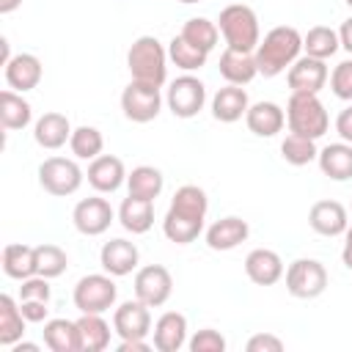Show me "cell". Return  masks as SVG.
<instances>
[{
  "label": "cell",
  "instance_id": "4fadbf2b",
  "mask_svg": "<svg viewBox=\"0 0 352 352\" xmlns=\"http://www.w3.org/2000/svg\"><path fill=\"white\" fill-rule=\"evenodd\" d=\"M327 77H330V72H327L324 60L311 58V55L297 58V60L289 66V74H286L292 94H319V91L324 88Z\"/></svg>",
  "mask_w": 352,
  "mask_h": 352
},
{
  "label": "cell",
  "instance_id": "ab89813d",
  "mask_svg": "<svg viewBox=\"0 0 352 352\" xmlns=\"http://www.w3.org/2000/svg\"><path fill=\"white\" fill-rule=\"evenodd\" d=\"M330 88L338 99L352 102V60H341L330 74Z\"/></svg>",
  "mask_w": 352,
  "mask_h": 352
},
{
  "label": "cell",
  "instance_id": "bcb514c9",
  "mask_svg": "<svg viewBox=\"0 0 352 352\" xmlns=\"http://www.w3.org/2000/svg\"><path fill=\"white\" fill-rule=\"evenodd\" d=\"M151 344L146 338H121L118 344V352H148Z\"/></svg>",
  "mask_w": 352,
  "mask_h": 352
},
{
  "label": "cell",
  "instance_id": "ba28073f",
  "mask_svg": "<svg viewBox=\"0 0 352 352\" xmlns=\"http://www.w3.org/2000/svg\"><path fill=\"white\" fill-rule=\"evenodd\" d=\"M327 289V270L316 258H294L286 267V292L297 300H314Z\"/></svg>",
  "mask_w": 352,
  "mask_h": 352
},
{
  "label": "cell",
  "instance_id": "484cf974",
  "mask_svg": "<svg viewBox=\"0 0 352 352\" xmlns=\"http://www.w3.org/2000/svg\"><path fill=\"white\" fill-rule=\"evenodd\" d=\"M319 170L333 179V182H346L352 179V143H330L319 151Z\"/></svg>",
  "mask_w": 352,
  "mask_h": 352
},
{
  "label": "cell",
  "instance_id": "7402d4cb",
  "mask_svg": "<svg viewBox=\"0 0 352 352\" xmlns=\"http://www.w3.org/2000/svg\"><path fill=\"white\" fill-rule=\"evenodd\" d=\"M245 121H248V129L258 138H272L283 129L286 124V113L280 110V104L275 102H256L248 107L245 113Z\"/></svg>",
  "mask_w": 352,
  "mask_h": 352
},
{
  "label": "cell",
  "instance_id": "e0dca14e",
  "mask_svg": "<svg viewBox=\"0 0 352 352\" xmlns=\"http://www.w3.org/2000/svg\"><path fill=\"white\" fill-rule=\"evenodd\" d=\"M151 336L157 352H179L187 344V316L179 311H165L154 322Z\"/></svg>",
  "mask_w": 352,
  "mask_h": 352
},
{
  "label": "cell",
  "instance_id": "3957f363",
  "mask_svg": "<svg viewBox=\"0 0 352 352\" xmlns=\"http://www.w3.org/2000/svg\"><path fill=\"white\" fill-rule=\"evenodd\" d=\"M126 66H129L132 80L151 82L160 88L168 77V50L160 44V38L140 36L132 41V47L126 52Z\"/></svg>",
  "mask_w": 352,
  "mask_h": 352
},
{
  "label": "cell",
  "instance_id": "9c48e42d",
  "mask_svg": "<svg viewBox=\"0 0 352 352\" xmlns=\"http://www.w3.org/2000/svg\"><path fill=\"white\" fill-rule=\"evenodd\" d=\"M160 107H162V96H160V88L151 85V82H140V80H132L124 91H121V110L129 121L135 124H148L160 116Z\"/></svg>",
  "mask_w": 352,
  "mask_h": 352
},
{
  "label": "cell",
  "instance_id": "f907efd6",
  "mask_svg": "<svg viewBox=\"0 0 352 352\" xmlns=\"http://www.w3.org/2000/svg\"><path fill=\"white\" fill-rule=\"evenodd\" d=\"M22 6V0H0V14H11Z\"/></svg>",
  "mask_w": 352,
  "mask_h": 352
},
{
  "label": "cell",
  "instance_id": "d6a6232c",
  "mask_svg": "<svg viewBox=\"0 0 352 352\" xmlns=\"http://www.w3.org/2000/svg\"><path fill=\"white\" fill-rule=\"evenodd\" d=\"M25 324H28V319L22 316V311L14 302V297L11 294H0V344L3 346H14L16 341H22Z\"/></svg>",
  "mask_w": 352,
  "mask_h": 352
},
{
  "label": "cell",
  "instance_id": "816d5d0a",
  "mask_svg": "<svg viewBox=\"0 0 352 352\" xmlns=\"http://www.w3.org/2000/svg\"><path fill=\"white\" fill-rule=\"evenodd\" d=\"M0 50H3V66H6V63L14 58V55H11V44H8V38H0Z\"/></svg>",
  "mask_w": 352,
  "mask_h": 352
},
{
  "label": "cell",
  "instance_id": "ee69618b",
  "mask_svg": "<svg viewBox=\"0 0 352 352\" xmlns=\"http://www.w3.org/2000/svg\"><path fill=\"white\" fill-rule=\"evenodd\" d=\"M50 302H41V300H19V311H22V316L28 319V322H33V324H38V322H44L47 319V308Z\"/></svg>",
  "mask_w": 352,
  "mask_h": 352
},
{
  "label": "cell",
  "instance_id": "db71d44e",
  "mask_svg": "<svg viewBox=\"0 0 352 352\" xmlns=\"http://www.w3.org/2000/svg\"><path fill=\"white\" fill-rule=\"evenodd\" d=\"M344 3H346V6H349V8H352V0H344Z\"/></svg>",
  "mask_w": 352,
  "mask_h": 352
},
{
  "label": "cell",
  "instance_id": "8d00e7d4",
  "mask_svg": "<svg viewBox=\"0 0 352 352\" xmlns=\"http://www.w3.org/2000/svg\"><path fill=\"white\" fill-rule=\"evenodd\" d=\"M69 148L77 160H96L104 148V138L96 126H77L69 138Z\"/></svg>",
  "mask_w": 352,
  "mask_h": 352
},
{
  "label": "cell",
  "instance_id": "f6af8a7d",
  "mask_svg": "<svg viewBox=\"0 0 352 352\" xmlns=\"http://www.w3.org/2000/svg\"><path fill=\"white\" fill-rule=\"evenodd\" d=\"M336 132L341 135V140L352 143V104L338 113V118H336Z\"/></svg>",
  "mask_w": 352,
  "mask_h": 352
},
{
  "label": "cell",
  "instance_id": "7a4b0ae2",
  "mask_svg": "<svg viewBox=\"0 0 352 352\" xmlns=\"http://www.w3.org/2000/svg\"><path fill=\"white\" fill-rule=\"evenodd\" d=\"M302 52V36L292 25H278L272 28L256 47V66L258 74L264 77H278L286 72Z\"/></svg>",
  "mask_w": 352,
  "mask_h": 352
},
{
  "label": "cell",
  "instance_id": "30bf717a",
  "mask_svg": "<svg viewBox=\"0 0 352 352\" xmlns=\"http://www.w3.org/2000/svg\"><path fill=\"white\" fill-rule=\"evenodd\" d=\"M170 113L176 118H192L204 110V102H206V85L192 77V74H182L170 82L168 88V96H165Z\"/></svg>",
  "mask_w": 352,
  "mask_h": 352
},
{
  "label": "cell",
  "instance_id": "d6986e66",
  "mask_svg": "<svg viewBox=\"0 0 352 352\" xmlns=\"http://www.w3.org/2000/svg\"><path fill=\"white\" fill-rule=\"evenodd\" d=\"M245 275L256 286H272V283H278L283 278V261H280V256L275 250L256 248L245 258Z\"/></svg>",
  "mask_w": 352,
  "mask_h": 352
},
{
  "label": "cell",
  "instance_id": "681fc988",
  "mask_svg": "<svg viewBox=\"0 0 352 352\" xmlns=\"http://www.w3.org/2000/svg\"><path fill=\"white\" fill-rule=\"evenodd\" d=\"M11 352H38V344H30V341H16L11 346Z\"/></svg>",
  "mask_w": 352,
  "mask_h": 352
},
{
  "label": "cell",
  "instance_id": "ac0fdd59",
  "mask_svg": "<svg viewBox=\"0 0 352 352\" xmlns=\"http://www.w3.org/2000/svg\"><path fill=\"white\" fill-rule=\"evenodd\" d=\"M85 176H88V184L96 192H116L126 182L124 162L118 157H113V154H99L96 160H91Z\"/></svg>",
  "mask_w": 352,
  "mask_h": 352
},
{
  "label": "cell",
  "instance_id": "5bb4252c",
  "mask_svg": "<svg viewBox=\"0 0 352 352\" xmlns=\"http://www.w3.org/2000/svg\"><path fill=\"white\" fill-rule=\"evenodd\" d=\"M113 330L121 338H148V333H151V311H148V305L140 302L138 297L121 302L116 308V314H113Z\"/></svg>",
  "mask_w": 352,
  "mask_h": 352
},
{
  "label": "cell",
  "instance_id": "e575fe53",
  "mask_svg": "<svg viewBox=\"0 0 352 352\" xmlns=\"http://www.w3.org/2000/svg\"><path fill=\"white\" fill-rule=\"evenodd\" d=\"M168 58H170L179 69H184V72H195V69L206 66L209 52H204L201 47L190 44V41L179 33V36H173V38H170V44H168Z\"/></svg>",
  "mask_w": 352,
  "mask_h": 352
},
{
  "label": "cell",
  "instance_id": "f1b7e54d",
  "mask_svg": "<svg viewBox=\"0 0 352 352\" xmlns=\"http://www.w3.org/2000/svg\"><path fill=\"white\" fill-rule=\"evenodd\" d=\"M80 330V352H102L110 346V324L102 314H82L77 319Z\"/></svg>",
  "mask_w": 352,
  "mask_h": 352
},
{
  "label": "cell",
  "instance_id": "1f68e13d",
  "mask_svg": "<svg viewBox=\"0 0 352 352\" xmlns=\"http://www.w3.org/2000/svg\"><path fill=\"white\" fill-rule=\"evenodd\" d=\"M126 187H129V195L154 201L165 187V176L154 165H138L132 168V173H126Z\"/></svg>",
  "mask_w": 352,
  "mask_h": 352
},
{
  "label": "cell",
  "instance_id": "cb8c5ba5",
  "mask_svg": "<svg viewBox=\"0 0 352 352\" xmlns=\"http://www.w3.org/2000/svg\"><path fill=\"white\" fill-rule=\"evenodd\" d=\"M217 66H220L223 80L231 82V85H248V82L258 74L256 55H253V52H239V50H231V47L223 50Z\"/></svg>",
  "mask_w": 352,
  "mask_h": 352
},
{
  "label": "cell",
  "instance_id": "ffe728a7",
  "mask_svg": "<svg viewBox=\"0 0 352 352\" xmlns=\"http://www.w3.org/2000/svg\"><path fill=\"white\" fill-rule=\"evenodd\" d=\"M41 74H44L41 60L30 52H19L6 63V82H8V88H14L19 94L33 91L41 82Z\"/></svg>",
  "mask_w": 352,
  "mask_h": 352
},
{
  "label": "cell",
  "instance_id": "f35d334b",
  "mask_svg": "<svg viewBox=\"0 0 352 352\" xmlns=\"http://www.w3.org/2000/svg\"><path fill=\"white\" fill-rule=\"evenodd\" d=\"M66 250L58 248V245H36V275H44V278H58L66 272Z\"/></svg>",
  "mask_w": 352,
  "mask_h": 352
},
{
  "label": "cell",
  "instance_id": "7dc6e473",
  "mask_svg": "<svg viewBox=\"0 0 352 352\" xmlns=\"http://www.w3.org/2000/svg\"><path fill=\"white\" fill-rule=\"evenodd\" d=\"M338 41H341V47L352 55V16L341 22V28H338Z\"/></svg>",
  "mask_w": 352,
  "mask_h": 352
},
{
  "label": "cell",
  "instance_id": "60d3db41",
  "mask_svg": "<svg viewBox=\"0 0 352 352\" xmlns=\"http://www.w3.org/2000/svg\"><path fill=\"white\" fill-rule=\"evenodd\" d=\"M187 346H190V352H223V349H226V338H223L217 330L204 327V330H198V333L187 341Z\"/></svg>",
  "mask_w": 352,
  "mask_h": 352
},
{
  "label": "cell",
  "instance_id": "836d02e7",
  "mask_svg": "<svg viewBox=\"0 0 352 352\" xmlns=\"http://www.w3.org/2000/svg\"><path fill=\"white\" fill-rule=\"evenodd\" d=\"M338 47H341L338 33H336L333 28H327V25H316V28H311V30L302 36V50H305V55L319 58V60H327L330 55H336Z\"/></svg>",
  "mask_w": 352,
  "mask_h": 352
},
{
  "label": "cell",
  "instance_id": "7bdbcfd3",
  "mask_svg": "<svg viewBox=\"0 0 352 352\" xmlns=\"http://www.w3.org/2000/svg\"><path fill=\"white\" fill-rule=\"evenodd\" d=\"M280 349H283V341L272 333H256L248 341V352H280Z\"/></svg>",
  "mask_w": 352,
  "mask_h": 352
},
{
  "label": "cell",
  "instance_id": "4dcf8cb0",
  "mask_svg": "<svg viewBox=\"0 0 352 352\" xmlns=\"http://www.w3.org/2000/svg\"><path fill=\"white\" fill-rule=\"evenodd\" d=\"M44 344L52 352H80V330L72 319H50L44 322Z\"/></svg>",
  "mask_w": 352,
  "mask_h": 352
},
{
  "label": "cell",
  "instance_id": "8992f818",
  "mask_svg": "<svg viewBox=\"0 0 352 352\" xmlns=\"http://www.w3.org/2000/svg\"><path fill=\"white\" fill-rule=\"evenodd\" d=\"M116 297H118V286L113 283V275L110 272H94V275H85L77 280L74 286V308L80 314H104L116 305Z\"/></svg>",
  "mask_w": 352,
  "mask_h": 352
},
{
  "label": "cell",
  "instance_id": "d590c367",
  "mask_svg": "<svg viewBox=\"0 0 352 352\" xmlns=\"http://www.w3.org/2000/svg\"><path fill=\"white\" fill-rule=\"evenodd\" d=\"M280 157H283L289 165H294V168L308 165V162H314V160L319 157L316 140H314V138H305V135H297V132H289V135L283 138V143H280Z\"/></svg>",
  "mask_w": 352,
  "mask_h": 352
},
{
  "label": "cell",
  "instance_id": "c3c4849f",
  "mask_svg": "<svg viewBox=\"0 0 352 352\" xmlns=\"http://www.w3.org/2000/svg\"><path fill=\"white\" fill-rule=\"evenodd\" d=\"M341 261L346 270H352V228H346L344 234V250H341Z\"/></svg>",
  "mask_w": 352,
  "mask_h": 352
},
{
  "label": "cell",
  "instance_id": "44dd1931",
  "mask_svg": "<svg viewBox=\"0 0 352 352\" xmlns=\"http://www.w3.org/2000/svg\"><path fill=\"white\" fill-rule=\"evenodd\" d=\"M250 234V226L242 217H220L206 228V245L212 250H234L236 245H242Z\"/></svg>",
  "mask_w": 352,
  "mask_h": 352
},
{
  "label": "cell",
  "instance_id": "52a82bcc",
  "mask_svg": "<svg viewBox=\"0 0 352 352\" xmlns=\"http://www.w3.org/2000/svg\"><path fill=\"white\" fill-rule=\"evenodd\" d=\"M82 179H85V173L80 170V165L66 157H47L38 165V184L44 192H50L55 198L74 195L80 190Z\"/></svg>",
  "mask_w": 352,
  "mask_h": 352
},
{
  "label": "cell",
  "instance_id": "83f0119b",
  "mask_svg": "<svg viewBox=\"0 0 352 352\" xmlns=\"http://www.w3.org/2000/svg\"><path fill=\"white\" fill-rule=\"evenodd\" d=\"M3 272L14 280H25L36 275V248L25 242H11L3 248Z\"/></svg>",
  "mask_w": 352,
  "mask_h": 352
},
{
  "label": "cell",
  "instance_id": "9a60e30c",
  "mask_svg": "<svg viewBox=\"0 0 352 352\" xmlns=\"http://www.w3.org/2000/svg\"><path fill=\"white\" fill-rule=\"evenodd\" d=\"M138 261H140V253L135 248V242L129 239H110L102 245L99 250V264L104 272H110L113 278H124L129 275L132 270H138Z\"/></svg>",
  "mask_w": 352,
  "mask_h": 352
},
{
  "label": "cell",
  "instance_id": "8fae6325",
  "mask_svg": "<svg viewBox=\"0 0 352 352\" xmlns=\"http://www.w3.org/2000/svg\"><path fill=\"white\" fill-rule=\"evenodd\" d=\"M170 292H173V278L162 264H146L135 272V297L148 308L165 305Z\"/></svg>",
  "mask_w": 352,
  "mask_h": 352
},
{
  "label": "cell",
  "instance_id": "b9f144b4",
  "mask_svg": "<svg viewBox=\"0 0 352 352\" xmlns=\"http://www.w3.org/2000/svg\"><path fill=\"white\" fill-rule=\"evenodd\" d=\"M50 278L44 275H30L22 280L19 286V300H41V302H50Z\"/></svg>",
  "mask_w": 352,
  "mask_h": 352
},
{
  "label": "cell",
  "instance_id": "4316f807",
  "mask_svg": "<svg viewBox=\"0 0 352 352\" xmlns=\"http://www.w3.org/2000/svg\"><path fill=\"white\" fill-rule=\"evenodd\" d=\"M118 220L129 234H146L154 226V201L126 195L118 206Z\"/></svg>",
  "mask_w": 352,
  "mask_h": 352
},
{
  "label": "cell",
  "instance_id": "f5cc1de1",
  "mask_svg": "<svg viewBox=\"0 0 352 352\" xmlns=\"http://www.w3.org/2000/svg\"><path fill=\"white\" fill-rule=\"evenodd\" d=\"M179 3H187L190 6V3H201V0H179Z\"/></svg>",
  "mask_w": 352,
  "mask_h": 352
},
{
  "label": "cell",
  "instance_id": "6da1fadb",
  "mask_svg": "<svg viewBox=\"0 0 352 352\" xmlns=\"http://www.w3.org/2000/svg\"><path fill=\"white\" fill-rule=\"evenodd\" d=\"M206 209H209V198L198 184H184L173 192V201L165 212L162 220V231L170 242L176 245H190L198 239V234L204 231V220H206Z\"/></svg>",
  "mask_w": 352,
  "mask_h": 352
},
{
  "label": "cell",
  "instance_id": "f546056e",
  "mask_svg": "<svg viewBox=\"0 0 352 352\" xmlns=\"http://www.w3.org/2000/svg\"><path fill=\"white\" fill-rule=\"evenodd\" d=\"M33 118V107L28 99H22L19 91L14 88H6L0 94V121H3V129H25Z\"/></svg>",
  "mask_w": 352,
  "mask_h": 352
},
{
  "label": "cell",
  "instance_id": "7c38bea8",
  "mask_svg": "<svg viewBox=\"0 0 352 352\" xmlns=\"http://www.w3.org/2000/svg\"><path fill=\"white\" fill-rule=\"evenodd\" d=\"M113 217H116L113 206H110L104 198H99V195H91V198L77 201V206H74V212H72L74 228H77L80 234H85V236H99V234H104V231L110 228Z\"/></svg>",
  "mask_w": 352,
  "mask_h": 352
},
{
  "label": "cell",
  "instance_id": "5b68a950",
  "mask_svg": "<svg viewBox=\"0 0 352 352\" xmlns=\"http://www.w3.org/2000/svg\"><path fill=\"white\" fill-rule=\"evenodd\" d=\"M286 121H289V132H297L314 140L322 138L330 126L327 110L316 94H292L286 104Z\"/></svg>",
  "mask_w": 352,
  "mask_h": 352
},
{
  "label": "cell",
  "instance_id": "2e32d148",
  "mask_svg": "<svg viewBox=\"0 0 352 352\" xmlns=\"http://www.w3.org/2000/svg\"><path fill=\"white\" fill-rule=\"evenodd\" d=\"M308 223L322 236H341L349 228V214L338 201H316L308 212Z\"/></svg>",
  "mask_w": 352,
  "mask_h": 352
},
{
  "label": "cell",
  "instance_id": "d4e9b609",
  "mask_svg": "<svg viewBox=\"0 0 352 352\" xmlns=\"http://www.w3.org/2000/svg\"><path fill=\"white\" fill-rule=\"evenodd\" d=\"M248 107H250V102H248V94H245V88L242 85H226V88H220L214 96H212V116L217 118V121H223V124H234V121H239L245 113H248Z\"/></svg>",
  "mask_w": 352,
  "mask_h": 352
},
{
  "label": "cell",
  "instance_id": "277c9868",
  "mask_svg": "<svg viewBox=\"0 0 352 352\" xmlns=\"http://www.w3.org/2000/svg\"><path fill=\"white\" fill-rule=\"evenodd\" d=\"M217 28L226 38V47L231 50H239V52H253L261 41V33H258V16L250 6H242V3H231L220 11V19H217Z\"/></svg>",
  "mask_w": 352,
  "mask_h": 352
},
{
  "label": "cell",
  "instance_id": "74e56055",
  "mask_svg": "<svg viewBox=\"0 0 352 352\" xmlns=\"http://www.w3.org/2000/svg\"><path fill=\"white\" fill-rule=\"evenodd\" d=\"M182 36H184L190 44L201 47L204 52H212V50H214V44H217L220 28H217L214 22H209L206 16H192V19H187V22H184Z\"/></svg>",
  "mask_w": 352,
  "mask_h": 352
},
{
  "label": "cell",
  "instance_id": "603a6c76",
  "mask_svg": "<svg viewBox=\"0 0 352 352\" xmlns=\"http://www.w3.org/2000/svg\"><path fill=\"white\" fill-rule=\"evenodd\" d=\"M72 132H74V129H72V124H69V118H66L63 113H44V116L36 121V126H33V140H36L41 148L55 151V148H60V146L69 143Z\"/></svg>",
  "mask_w": 352,
  "mask_h": 352
}]
</instances>
